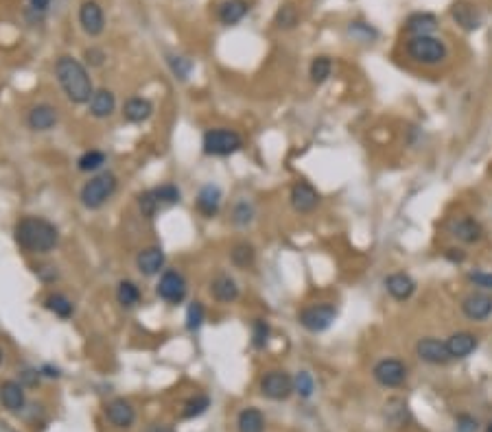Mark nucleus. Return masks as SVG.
Returning a JSON list of instances; mask_svg holds the SVG:
<instances>
[{
	"instance_id": "44",
	"label": "nucleus",
	"mask_w": 492,
	"mask_h": 432,
	"mask_svg": "<svg viewBox=\"0 0 492 432\" xmlns=\"http://www.w3.org/2000/svg\"><path fill=\"white\" fill-rule=\"evenodd\" d=\"M350 35H355V38H359V40L368 42L370 38H374V31H372V29H368V26H366V24H361V22H353V24H350Z\"/></svg>"
},
{
	"instance_id": "11",
	"label": "nucleus",
	"mask_w": 492,
	"mask_h": 432,
	"mask_svg": "<svg viewBox=\"0 0 492 432\" xmlns=\"http://www.w3.org/2000/svg\"><path fill=\"white\" fill-rule=\"evenodd\" d=\"M79 24H81L84 33L90 35V38H96V35L103 33L105 16H103V9H101V5L96 3V0H84V3H81V7H79Z\"/></svg>"
},
{
	"instance_id": "23",
	"label": "nucleus",
	"mask_w": 492,
	"mask_h": 432,
	"mask_svg": "<svg viewBox=\"0 0 492 432\" xmlns=\"http://www.w3.org/2000/svg\"><path fill=\"white\" fill-rule=\"evenodd\" d=\"M477 345H479V341H477V336L471 334V332H455V334L448 336V341H446V347H448V351H451V358H466V356H471V354L477 349Z\"/></svg>"
},
{
	"instance_id": "4",
	"label": "nucleus",
	"mask_w": 492,
	"mask_h": 432,
	"mask_svg": "<svg viewBox=\"0 0 492 432\" xmlns=\"http://www.w3.org/2000/svg\"><path fill=\"white\" fill-rule=\"evenodd\" d=\"M407 55L409 59H413L416 63L423 66H438L446 59L448 51L446 44L433 35H416L407 42Z\"/></svg>"
},
{
	"instance_id": "34",
	"label": "nucleus",
	"mask_w": 492,
	"mask_h": 432,
	"mask_svg": "<svg viewBox=\"0 0 492 432\" xmlns=\"http://www.w3.org/2000/svg\"><path fill=\"white\" fill-rule=\"evenodd\" d=\"M169 68L171 72L175 75V79H180V81H186L191 77V72H193V61L189 57H182V55H169Z\"/></svg>"
},
{
	"instance_id": "16",
	"label": "nucleus",
	"mask_w": 492,
	"mask_h": 432,
	"mask_svg": "<svg viewBox=\"0 0 492 432\" xmlns=\"http://www.w3.org/2000/svg\"><path fill=\"white\" fill-rule=\"evenodd\" d=\"M136 267L138 271L151 277V275H158L164 267V251L160 247H147L143 249L140 254L136 256Z\"/></svg>"
},
{
	"instance_id": "41",
	"label": "nucleus",
	"mask_w": 492,
	"mask_h": 432,
	"mask_svg": "<svg viewBox=\"0 0 492 432\" xmlns=\"http://www.w3.org/2000/svg\"><path fill=\"white\" fill-rule=\"evenodd\" d=\"M269 323L265 319H254L252 323V345L256 349H263L269 341Z\"/></svg>"
},
{
	"instance_id": "14",
	"label": "nucleus",
	"mask_w": 492,
	"mask_h": 432,
	"mask_svg": "<svg viewBox=\"0 0 492 432\" xmlns=\"http://www.w3.org/2000/svg\"><path fill=\"white\" fill-rule=\"evenodd\" d=\"M26 123L33 131H51L57 125V110L53 105H35L26 116Z\"/></svg>"
},
{
	"instance_id": "30",
	"label": "nucleus",
	"mask_w": 492,
	"mask_h": 432,
	"mask_svg": "<svg viewBox=\"0 0 492 432\" xmlns=\"http://www.w3.org/2000/svg\"><path fill=\"white\" fill-rule=\"evenodd\" d=\"M230 260H232V264L239 267V269H248V267H252L254 260H256V251H254V247H252L250 242H239V245H234L232 251H230Z\"/></svg>"
},
{
	"instance_id": "9",
	"label": "nucleus",
	"mask_w": 492,
	"mask_h": 432,
	"mask_svg": "<svg viewBox=\"0 0 492 432\" xmlns=\"http://www.w3.org/2000/svg\"><path fill=\"white\" fill-rule=\"evenodd\" d=\"M261 393L269 400H287L293 393V378L287 371H269L261 378Z\"/></svg>"
},
{
	"instance_id": "49",
	"label": "nucleus",
	"mask_w": 492,
	"mask_h": 432,
	"mask_svg": "<svg viewBox=\"0 0 492 432\" xmlns=\"http://www.w3.org/2000/svg\"><path fill=\"white\" fill-rule=\"evenodd\" d=\"M40 374L42 376H46V378H59L61 374H59V369L57 367H53V365H44L42 369H40Z\"/></svg>"
},
{
	"instance_id": "35",
	"label": "nucleus",
	"mask_w": 492,
	"mask_h": 432,
	"mask_svg": "<svg viewBox=\"0 0 492 432\" xmlns=\"http://www.w3.org/2000/svg\"><path fill=\"white\" fill-rule=\"evenodd\" d=\"M254 221V205L250 201H239L232 210V223L239 227H248Z\"/></svg>"
},
{
	"instance_id": "3",
	"label": "nucleus",
	"mask_w": 492,
	"mask_h": 432,
	"mask_svg": "<svg viewBox=\"0 0 492 432\" xmlns=\"http://www.w3.org/2000/svg\"><path fill=\"white\" fill-rule=\"evenodd\" d=\"M116 186H119V182H116L114 173H99L90 179V182L84 184L79 199H81L84 207L99 210L110 201V197L116 192Z\"/></svg>"
},
{
	"instance_id": "22",
	"label": "nucleus",
	"mask_w": 492,
	"mask_h": 432,
	"mask_svg": "<svg viewBox=\"0 0 492 432\" xmlns=\"http://www.w3.org/2000/svg\"><path fill=\"white\" fill-rule=\"evenodd\" d=\"M88 107L94 118H108L116 110V98L110 90H96L88 101Z\"/></svg>"
},
{
	"instance_id": "33",
	"label": "nucleus",
	"mask_w": 492,
	"mask_h": 432,
	"mask_svg": "<svg viewBox=\"0 0 492 432\" xmlns=\"http://www.w3.org/2000/svg\"><path fill=\"white\" fill-rule=\"evenodd\" d=\"M116 299L123 308H134L140 302V291L138 286L129 279H123L116 288Z\"/></svg>"
},
{
	"instance_id": "13",
	"label": "nucleus",
	"mask_w": 492,
	"mask_h": 432,
	"mask_svg": "<svg viewBox=\"0 0 492 432\" xmlns=\"http://www.w3.org/2000/svg\"><path fill=\"white\" fill-rule=\"evenodd\" d=\"M462 312L471 321H486L492 314V297L486 293H471L462 299Z\"/></svg>"
},
{
	"instance_id": "18",
	"label": "nucleus",
	"mask_w": 492,
	"mask_h": 432,
	"mask_svg": "<svg viewBox=\"0 0 492 432\" xmlns=\"http://www.w3.org/2000/svg\"><path fill=\"white\" fill-rule=\"evenodd\" d=\"M151 114H154V103L143 96H134L123 105V118L127 123H136V125L145 123L151 118Z\"/></svg>"
},
{
	"instance_id": "27",
	"label": "nucleus",
	"mask_w": 492,
	"mask_h": 432,
	"mask_svg": "<svg viewBox=\"0 0 492 432\" xmlns=\"http://www.w3.org/2000/svg\"><path fill=\"white\" fill-rule=\"evenodd\" d=\"M236 428H239V432H263L265 430V417L254 406L243 408L236 417Z\"/></svg>"
},
{
	"instance_id": "24",
	"label": "nucleus",
	"mask_w": 492,
	"mask_h": 432,
	"mask_svg": "<svg viewBox=\"0 0 492 432\" xmlns=\"http://www.w3.org/2000/svg\"><path fill=\"white\" fill-rule=\"evenodd\" d=\"M210 293L221 304H232L239 299V286L230 275H217L210 284Z\"/></svg>"
},
{
	"instance_id": "6",
	"label": "nucleus",
	"mask_w": 492,
	"mask_h": 432,
	"mask_svg": "<svg viewBox=\"0 0 492 432\" xmlns=\"http://www.w3.org/2000/svg\"><path fill=\"white\" fill-rule=\"evenodd\" d=\"M300 326L313 334L324 332L333 326V321L337 319V308L333 304H313L308 308H304L300 314Z\"/></svg>"
},
{
	"instance_id": "28",
	"label": "nucleus",
	"mask_w": 492,
	"mask_h": 432,
	"mask_svg": "<svg viewBox=\"0 0 492 432\" xmlns=\"http://www.w3.org/2000/svg\"><path fill=\"white\" fill-rule=\"evenodd\" d=\"M438 26V20L436 16L431 14H413L409 20H407V31L413 35H431V31H436Z\"/></svg>"
},
{
	"instance_id": "8",
	"label": "nucleus",
	"mask_w": 492,
	"mask_h": 432,
	"mask_svg": "<svg viewBox=\"0 0 492 432\" xmlns=\"http://www.w3.org/2000/svg\"><path fill=\"white\" fill-rule=\"evenodd\" d=\"M372 374H374V380L381 386L394 389V386H401L405 382V378H407V365L403 363V360H398V358H383V360H378V363L374 365Z\"/></svg>"
},
{
	"instance_id": "36",
	"label": "nucleus",
	"mask_w": 492,
	"mask_h": 432,
	"mask_svg": "<svg viewBox=\"0 0 492 432\" xmlns=\"http://www.w3.org/2000/svg\"><path fill=\"white\" fill-rule=\"evenodd\" d=\"M138 210H140V214H143V216H147V219H154V216L158 214V210H162V205H160V201H158L154 190H147V192H143L138 197Z\"/></svg>"
},
{
	"instance_id": "2",
	"label": "nucleus",
	"mask_w": 492,
	"mask_h": 432,
	"mask_svg": "<svg viewBox=\"0 0 492 432\" xmlns=\"http://www.w3.org/2000/svg\"><path fill=\"white\" fill-rule=\"evenodd\" d=\"M55 77H57L61 90L66 92L68 101L81 105V103H88L92 98V94H94L92 81L88 77L86 66L79 59L70 57V55H61L55 61Z\"/></svg>"
},
{
	"instance_id": "43",
	"label": "nucleus",
	"mask_w": 492,
	"mask_h": 432,
	"mask_svg": "<svg viewBox=\"0 0 492 432\" xmlns=\"http://www.w3.org/2000/svg\"><path fill=\"white\" fill-rule=\"evenodd\" d=\"M468 282L481 291H492V273H483V271H475L468 273Z\"/></svg>"
},
{
	"instance_id": "52",
	"label": "nucleus",
	"mask_w": 492,
	"mask_h": 432,
	"mask_svg": "<svg viewBox=\"0 0 492 432\" xmlns=\"http://www.w3.org/2000/svg\"><path fill=\"white\" fill-rule=\"evenodd\" d=\"M0 363H3V351H0Z\"/></svg>"
},
{
	"instance_id": "5",
	"label": "nucleus",
	"mask_w": 492,
	"mask_h": 432,
	"mask_svg": "<svg viewBox=\"0 0 492 432\" xmlns=\"http://www.w3.org/2000/svg\"><path fill=\"white\" fill-rule=\"evenodd\" d=\"M204 153L213 155V158H228L236 151H241L243 140L234 129H226V127H217V129H208L204 133Z\"/></svg>"
},
{
	"instance_id": "32",
	"label": "nucleus",
	"mask_w": 492,
	"mask_h": 432,
	"mask_svg": "<svg viewBox=\"0 0 492 432\" xmlns=\"http://www.w3.org/2000/svg\"><path fill=\"white\" fill-rule=\"evenodd\" d=\"M276 26L278 29H293L298 22H300V14H298V7L291 5V3H285V5H280V9L276 11V18H273Z\"/></svg>"
},
{
	"instance_id": "31",
	"label": "nucleus",
	"mask_w": 492,
	"mask_h": 432,
	"mask_svg": "<svg viewBox=\"0 0 492 432\" xmlns=\"http://www.w3.org/2000/svg\"><path fill=\"white\" fill-rule=\"evenodd\" d=\"M331 72H333V61H331V57L320 55V57H315V59L311 61L308 75H311V81H313L315 86L324 83V81L331 77Z\"/></svg>"
},
{
	"instance_id": "20",
	"label": "nucleus",
	"mask_w": 492,
	"mask_h": 432,
	"mask_svg": "<svg viewBox=\"0 0 492 432\" xmlns=\"http://www.w3.org/2000/svg\"><path fill=\"white\" fill-rule=\"evenodd\" d=\"M221 205V190L215 184H206L199 195H197V210L206 216V219H213V216L219 212Z\"/></svg>"
},
{
	"instance_id": "29",
	"label": "nucleus",
	"mask_w": 492,
	"mask_h": 432,
	"mask_svg": "<svg viewBox=\"0 0 492 432\" xmlns=\"http://www.w3.org/2000/svg\"><path fill=\"white\" fill-rule=\"evenodd\" d=\"M44 306H46V310H51L55 317H59V319H70L73 317V312H75V306H73V302H70L66 295H61V293H51L46 299H44Z\"/></svg>"
},
{
	"instance_id": "17",
	"label": "nucleus",
	"mask_w": 492,
	"mask_h": 432,
	"mask_svg": "<svg viewBox=\"0 0 492 432\" xmlns=\"http://www.w3.org/2000/svg\"><path fill=\"white\" fill-rule=\"evenodd\" d=\"M24 386L16 380H7L0 384V404H3L9 413H20L24 408Z\"/></svg>"
},
{
	"instance_id": "25",
	"label": "nucleus",
	"mask_w": 492,
	"mask_h": 432,
	"mask_svg": "<svg viewBox=\"0 0 492 432\" xmlns=\"http://www.w3.org/2000/svg\"><path fill=\"white\" fill-rule=\"evenodd\" d=\"M248 11H250V3H248V0H226V3L219 5V14L217 16H219L221 24L232 26V24L241 22L245 16H248Z\"/></svg>"
},
{
	"instance_id": "38",
	"label": "nucleus",
	"mask_w": 492,
	"mask_h": 432,
	"mask_svg": "<svg viewBox=\"0 0 492 432\" xmlns=\"http://www.w3.org/2000/svg\"><path fill=\"white\" fill-rule=\"evenodd\" d=\"M206 321V308L201 302H193L186 310V330L197 332Z\"/></svg>"
},
{
	"instance_id": "51",
	"label": "nucleus",
	"mask_w": 492,
	"mask_h": 432,
	"mask_svg": "<svg viewBox=\"0 0 492 432\" xmlns=\"http://www.w3.org/2000/svg\"><path fill=\"white\" fill-rule=\"evenodd\" d=\"M147 432H175L171 426H166V423H154Z\"/></svg>"
},
{
	"instance_id": "47",
	"label": "nucleus",
	"mask_w": 492,
	"mask_h": 432,
	"mask_svg": "<svg viewBox=\"0 0 492 432\" xmlns=\"http://www.w3.org/2000/svg\"><path fill=\"white\" fill-rule=\"evenodd\" d=\"M35 273H38L44 282H53V279H57V271H55V267H35Z\"/></svg>"
},
{
	"instance_id": "37",
	"label": "nucleus",
	"mask_w": 492,
	"mask_h": 432,
	"mask_svg": "<svg viewBox=\"0 0 492 432\" xmlns=\"http://www.w3.org/2000/svg\"><path fill=\"white\" fill-rule=\"evenodd\" d=\"M154 192H156V197H158V201H160L162 207L175 205V203H180V199H182L180 188L173 186V184H162V186L154 188Z\"/></svg>"
},
{
	"instance_id": "53",
	"label": "nucleus",
	"mask_w": 492,
	"mask_h": 432,
	"mask_svg": "<svg viewBox=\"0 0 492 432\" xmlns=\"http://www.w3.org/2000/svg\"><path fill=\"white\" fill-rule=\"evenodd\" d=\"M488 432H492V423H490V426H488Z\"/></svg>"
},
{
	"instance_id": "10",
	"label": "nucleus",
	"mask_w": 492,
	"mask_h": 432,
	"mask_svg": "<svg viewBox=\"0 0 492 432\" xmlns=\"http://www.w3.org/2000/svg\"><path fill=\"white\" fill-rule=\"evenodd\" d=\"M416 354L420 360H425L429 365H446L451 358V351L446 347V341L427 336V339H420L416 345Z\"/></svg>"
},
{
	"instance_id": "21",
	"label": "nucleus",
	"mask_w": 492,
	"mask_h": 432,
	"mask_svg": "<svg viewBox=\"0 0 492 432\" xmlns=\"http://www.w3.org/2000/svg\"><path fill=\"white\" fill-rule=\"evenodd\" d=\"M105 415H108L110 423L116 428H129L136 421V411L127 400H114L105 408Z\"/></svg>"
},
{
	"instance_id": "7",
	"label": "nucleus",
	"mask_w": 492,
	"mask_h": 432,
	"mask_svg": "<svg viewBox=\"0 0 492 432\" xmlns=\"http://www.w3.org/2000/svg\"><path fill=\"white\" fill-rule=\"evenodd\" d=\"M156 293L160 299H164L166 304H182L186 299V293H189V286H186V279L180 271H173V269H166L162 275H160V282L156 286Z\"/></svg>"
},
{
	"instance_id": "50",
	"label": "nucleus",
	"mask_w": 492,
	"mask_h": 432,
	"mask_svg": "<svg viewBox=\"0 0 492 432\" xmlns=\"http://www.w3.org/2000/svg\"><path fill=\"white\" fill-rule=\"evenodd\" d=\"M31 3V7L35 9V11H44L49 5H51V0H29Z\"/></svg>"
},
{
	"instance_id": "45",
	"label": "nucleus",
	"mask_w": 492,
	"mask_h": 432,
	"mask_svg": "<svg viewBox=\"0 0 492 432\" xmlns=\"http://www.w3.org/2000/svg\"><path fill=\"white\" fill-rule=\"evenodd\" d=\"M84 57H86V61H88L92 68H99V66H103V61H105V53H103L101 48H88V51L84 53Z\"/></svg>"
},
{
	"instance_id": "42",
	"label": "nucleus",
	"mask_w": 492,
	"mask_h": 432,
	"mask_svg": "<svg viewBox=\"0 0 492 432\" xmlns=\"http://www.w3.org/2000/svg\"><path fill=\"white\" fill-rule=\"evenodd\" d=\"M293 391L300 395V398L308 400L311 395H313V391H315V380H313V376H311L308 371H300V374L293 378Z\"/></svg>"
},
{
	"instance_id": "19",
	"label": "nucleus",
	"mask_w": 492,
	"mask_h": 432,
	"mask_svg": "<svg viewBox=\"0 0 492 432\" xmlns=\"http://www.w3.org/2000/svg\"><path fill=\"white\" fill-rule=\"evenodd\" d=\"M385 288L396 302H407L416 291V282L407 273H392L385 277Z\"/></svg>"
},
{
	"instance_id": "39",
	"label": "nucleus",
	"mask_w": 492,
	"mask_h": 432,
	"mask_svg": "<svg viewBox=\"0 0 492 432\" xmlns=\"http://www.w3.org/2000/svg\"><path fill=\"white\" fill-rule=\"evenodd\" d=\"M105 164V153L101 151H86L79 160H77V168L81 173H94Z\"/></svg>"
},
{
	"instance_id": "40",
	"label": "nucleus",
	"mask_w": 492,
	"mask_h": 432,
	"mask_svg": "<svg viewBox=\"0 0 492 432\" xmlns=\"http://www.w3.org/2000/svg\"><path fill=\"white\" fill-rule=\"evenodd\" d=\"M210 406V398H206V395H195L193 400H189L184 404V411H182V417L184 419H193V417H199L206 413V408Z\"/></svg>"
},
{
	"instance_id": "48",
	"label": "nucleus",
	"mask_w": 492,
	"mask_h": 432,
	"mask_svg": "<svg viewBox=\"0 0 492 432\" xmlns=\"http://www.w3.org/2000/svg\"><path fill=\"white\" fill-rule=\"evenodd\" d=\"M40 376H42L40 371H35V369H29V371H24V374H22V380H24L26 384H31V386H33V384H38Z\"/></svg>"
},
{
	"instance_id": "15",
	"label": "nucleus",
	"mask_w": 492,
	"mask_h": 432,
	"mask_svg": "<svg viewBox=\"0 0 492 432\" xmlns=\"http://www.w3.org/2000/svg\"><path fill=\"white\" fill-rule=\"evenodd\" d=\"M451 234L466 245H475L483 238V227L471 216H462V219H455L451 223Z\"/></svg>"
},
{
	"instance_id": "26",
	"label": "nucleus",
	"mask_w": 492,
	"mask_h": 432,
	"mask_svg": "<svg viewBox=\"0 0 492 432\" xmlns=\"http://www.w3.org/2000/svg\"><path fill=\"white\" fill-rule=\"evenodd\" d=\"M451 16L455 18V22L462 24L466 31H475V29H479V24H481L479 11H477L471 3H464V0H460V3H455V5L451 7Z\"/></svg>"
},
{
	"instance_id": "12",
	"label": "nucleus",
	"mask_w": 492,
	"mask_h": 432,
	"mask_svg": "<svg viewBox=\"0 0 492 432\" xmlns=\"http://www.w3.org/2000/svg\"><path fill=\"white\" fill-rule=\"evenodd\" d=\"M289 199H291V207L298 214H311L315 207L320 205V192L315 190L308 182H296Z\"/></svg>"
},
{
	"instance_id": "1",
	"label": "nucleus",
	"mask_w": 492,
	"mask_h": 432,
	"mask_svg": "<svg viewBox=\"0 0 492 432\" xmlns=\"http://www.w3.org/2000/svg\"><path fill=\"white\" fill-rule=\"evenodd\" d=\"M14 238L18 247L31 254H49L59 242V232L57 227L42 219V216H24L14 227Z\"/></svg>"
},
{
	"instance_id": "46",
	"label": "nucleus",
	"mask_w": 492,
	"mask_h": 432,
	"mask_svg": "<svg viewBox=\"0 0 492 432\" xmlns=\"http://www.w3.org/2000/svg\"><path fill=\"white\" fill-rule=\"evenodd\" d=\"M477 430V419L471 415H460L458 417V432H475Z\"/></svg>"
}]
</instances>
